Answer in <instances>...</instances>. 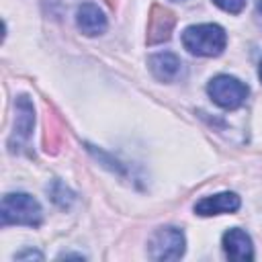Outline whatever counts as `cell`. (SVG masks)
<instances>
[{"mask_svg": "<svg viewBox=\"0 0 262 262\" xmlns=\"http://www.w3.org/2000/svg\"><path fill=\"white\" fill-rule=\"evenodd\" d=\"M227 37L219 25H192L182 33V45L192 55L213 57L225 49Z\"/></svg>", "mask_w": 262, "mask_h": 262, "instance_id": "cell-1", "label": "cell"}, {"mask_svg": "<svg viewBox=\"0 0 262 262\" xmlns=\"http://www.w3.org/2000/svg\"><path fill=\"white\" fill-rule=\"evenodd\" d=\"M2 225H29L41 223V205L27 192H10L2 199Z\"/></svg>", "mask_w": 262, "mask_h": 262, "instance_id": "cell-2", "label": "cell"}, {"mask_svg": "<svg viewBox=\"0 0 262 262\" xmlns=\"http://www.w3.org/2000/svg\"><path fill=\"white\" fill-rule=\"evenodd\" d=\"M207 92H209V96L213 98L215 104H219L221 108L233 111V108H237L246 102L248 86L244 82H239L237 78H233V76H217L209 82Z\"/></svg>", "mask_w": 262, "mask_h": 262, "instance_id": "cell-3", "label": "cell"}, {"mask_svg": "<svg viewBox=\"0 0 262 262\" xmlns=\"http://www.w3.org/2000/svg\"><path fill=\"white\" fill-rule=\"evenodd\" d=\"M184 254V235L176 227H162L149 239V258L178 260Z\"/></svg>", "mask_w": 262, "mask_h": 262, "instance_id": "cell-4", "label": "cell"}, {"mask_svg": "<svg viewBox=\"0 0 262 262\" xmlns=\"http://www.w3.org/2000/svg\"><path fill=\"white\" fill-rule=\"evenodd\" d=\"M174 25H176L174 12L162 4H154L147 18V43L156 45V43L168 41L174 31Z\"/></svg>", "mask_w": 262, "mask_h": 262, "instance_id": "cell-5", "label": "cell"}, {"mask_svg": "<svg viewBox=\"0 0 262 262\" xmlns=\"http://www.w3.org/2000/svg\"><path fill=\"white\" fill-rule=\"evenodd\" d=\"M33 123H35V108H33L31 100H29L27 96H18V98H16L14 131H12L10 141H8V145H10L12 151H14L16 147H20V145L29 139V135H31V131H33Z\"/></svg>", "mask_w": 262, "mask_h": 262, "instance_id": "cell-6", "label": "cell"}, {"mask_svg": "<svg viewBox=\"0 0 262 262\" xmlns=\"http://www.w3.org/2000/svg\"><path fill=\"white\" fill-rule=\"evenodd\" d=\"M239 209V196L235 192H219L213 196H205L194 205V211L199 215H221V213H233Z\"/></svg>", "mask_w": 262, "mask_h": 262, "instance_id": "cell-7", "label": "cell"}, {"mask_svg": "<svg viewBox=\"0 0 262 262\" xmlns=\"http://www.w3.org/2000/svg\"><path fill=\"white\" fill-rule=\"evenodd\" d=\"M223 250L231 260H252L254 258V248H252L250 235L237 227L223 233Z\"/></svg>", "mask_w": 262, "mask_h": 262, "instance_id": "cell-8", "label": "cell"}, {"mask_svg": "<svg viewBox=\"0 0 262 262\" xmlns=\"http://www.w3.org/2000/svg\"><path fill=\"white\" fill-rule=\"evenodd\" d=\"M76 20H78V27L84 35H100L104 33L106 29V18L102 14V10L92 4V2H84L80 8H78V14H76Z\"/></svg>", "mask_w": 262, "mask_h": 262, "instance_id": "cell-9", "label": "cell"}, {"mask_svg": "<svg viewBox=\"0 0 262 262\" xmlns=\"http://www.w3.org/2000/svg\"><path fill=\"white\" fill-rule=\"evenodd\" d=\"M63 145V121L53 108H47L45 115V131H43V147L47 154H57Z\"/></svg>", "mask_w": 262, "mask_h": 262, "instance_id": "cell-10", "label": "cell"}, {"mask_svg": "<svg viewBox=\"0 0 262 262\" xmlns=\"http://www.w3.org/2000/svg\"><path fill=\"white\" fill-rule=\"evenodd\" d=\"M149 70L151 74L162 80V82H170L178 76L180 72V59L170 53V51H164V53H156L149 57Z\"/></svg>", "mask_w": 262, "mask_h": 262, "instance_id": "cell-11", "label": "cell"}, {"mask_svg": "<svg viewBox=\"0 0 262 262\" xmlns=\"http://www.w3.org/2000/svg\"><path fill=\"white\" fill-rule=\"evenodd\" d=\"M219 8H223L225 12H231V14H237L242 12V8L246 6V0H213Z\"/></svg>", "mask_w": 262, "mask_h": 262, "instance_id": "cell-12", "label": "cell"}, {"mask_svg": "<svg viewBox=\"0 0 262 262\" xmlns=\"http://www.w3.org/2000/svg\"><path fill=\"white\" fill-rule=\"evenodd\" d=\"M256 10L262 14V0H258V2H256Z\"/></svg>", "mask_w": 262, "mask_h": 262, "instance_id": "cell-13", "label": "cell"}, {"mask_svg": "<svg viewBox=\"0 0 262 262\" xmlns=\"http://www.w3.org/2000/svg\"><path fill=\"white\" fill-rule=\"evenodd\" d=\"M104 2H106L111 8H115V4H117V0H104Z\"/></svg>", "mask_w": 262, "mask_h": 262, "instance_id": "cell-14", "label": "cell"}, {"mask_svg": "<svg viewBox=\"0 0 262 262\" xmlns=\"http://www.w3.org/2000/svg\"><path fill=\"white\" fill-rule=\"evenodd\" d=\"M258 76H260V80H262V61H260V70H258Z\"/></svg>", "mask_w": 262, "mask_h": 262, "instance_id": "cell-15", "label": "cell"}, {"mask_svg": "<svg viewBox=\"0 0 262 262\" xmlns=\"http://www.w3.org/2000/svg\"><path fill=\"white\" fill-rule=\"evenodd\" d=\"M176 2H182V0H176Z\"/></svg>", "mask_w": 262, "mask_h": 262, "instance_id": "cell-16", "label": "cell"}]
</instances>
